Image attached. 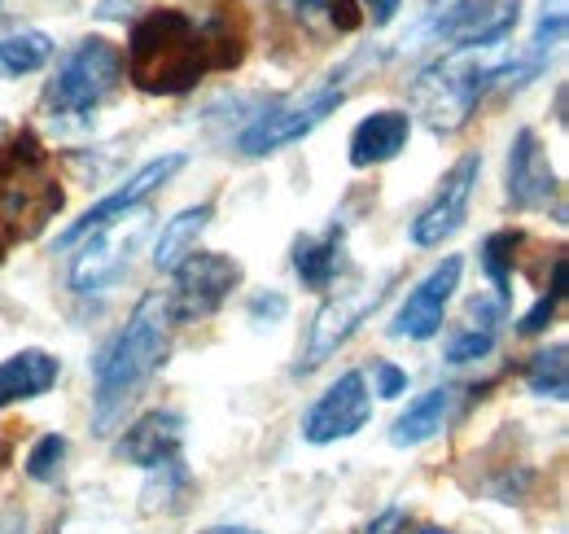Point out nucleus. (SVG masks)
<instances>
[{
    "label": "nucleus",
    "instance_id": "b1692460",
    "mask_svg": "<svg viewBox=\"0 0 569 534\" xmlns=\"http://www.w3.org/2000/svg\"><path fill=\"white\" fill-rule=\"evenodd\" d=\"M499 312H503V307L487 312V303L478 298V303H473V320H478V325H465L460 334L447 342V364H473V359H487V355L496 350V316Z\"/></svg>",
    "mask_w": 569,
    "mask_h": 534
},
{
    "label": "nucleus",
    "instance_id": "c9c22d12",
    "mask_svg": "<svg viewBox=\"0 0 569 534\" xmlns=\"http://www.w3.org/2000/svg\"><path fill=\"white\" fill-rule=\"evenodd\" d=\"M417 534H451V531H438V526H421Z\"/></svg>",
    "mask_w": 569,
    "mask_h": 534
},
{
    "label": "nucleus",
    "instance_id": "6e6552de",
    "mask_svg": "<svg viewBox=\"0 0 569 534\" xmlns=\"http://www.w3.org/2000/svg\"><path fill=\"white\" fill-rule=\"evenodd\" d=\"M347 101V92L338 83H325V88H311V92H298V97H284L277 106L259 110L241 132H237V154L241 158H268V154H281L289 145H298L302 136H311L329 115H338Z\"/></svg>",
    "mask_w": 569,
    "mask_h": 534
},
{
    "label": "nucleus",
    "instance_id": "ddd939ff",
    "mask_svg": "<svg viewBox=\"0 0 569 534\" xmlns=\"http://www.w3.org/2000/svg\"><path fill=\"white\" fill-rule=\"evenodd\" d=\"M460 276H465V259L460 255H447L442 264L429 267L426 276L408 289L403 307L395 312L390 337H399V342H429V337L442 334L447 307H451V298L460 289Z\"/></svg>",
    "mask_w": 569,
    "mask_h": 534
},
{
    "label": "nucleus",
    "instance_id": "aec40b11",
    "mask_svg": "<svg viewBox=\"0 0 569 534\" xmlns=\"http://www.w3.org/2000/svg\"><path fill=\"white\" fill-rule=\"evenodd\" d=\"M456 403H460L456 386H433L426 395H417V399L399 412V421L390 429V443L395 447H421V443H429L433 434L447 429V421L456 416Z\"/></svg>",
    "mask_w": 569,
    "mask_h": 534
},
{
    "label": "nucleus",
    "instance_id": "c756f323",
    "mask_svg": "<svg viewBox=\"0 0 569 534\" xmlns=\"http://www.w3.org/2000/svg\"><path fill=\"white\" fill-rule=\"evenodd\" d=\"M363 534H408V513L403 508H386L363 526Z\"/></svg>",
    "mask_w": 569,
    "mask_h": 534
},
{
    "label": "nucleus",
    "instance_id": "bb28decb",
    "mask_svg": "<svg viewBox=\"0 0 569 534\" xmlns=\"http://www.w3.org/2000/svg\"><path fill=\"white\" fill-rule=\"evenodd\" d=\"M62 461H67V438L62 434H44L27 452V477L31 482H53L62 473Z\"/></svg>",
    "mask_w": 569,
    "mask_h": 534
},
{
    "label": "nucleus",
    "instance_id": "1a4fd4ad",
    "mask_svg": "<svg viewBox=\"0 0 569 534\" xmlns=\"http://www.w3.org/2000/svg\"><path fill=\"white\" fill-rule=\"evenodd\" d=\"M241 285V264L232 255H214L198 250L171 271V289L162 294L171 325H193V320H211L214 312L232 298V289Z\"/></svg>",
    "mask_w": 569,
    "mask_h": 534
},
{
    "label": "nucleus",
    "instance_id": "2f4dec72",
    "mask_svg": "<svg viewBox=\"0 0 569 534\" xmlns=\"http://www.w3.org/2000/svg\"><path fill=\"white\" fill-rule=\"evenodd\" d=\"M359 4H363V18H372V27H390L403 0H359Z\"/></svg>",
    "mask_w": 569,
    "mask_h": 534
},
{
    "label": "nucleus",
    "instance_id": "c85d7f7f",
    "mask_svg": "<svg viewBox=\"0 0 569 534\" xmlns=\"http://www.w3.org/2000/svg\"><path fill=\"white\" fill-rule=\"evenodd\" d=\"M372 382H377L372 395H381V399H399V395H408V373H403L399 364H390V359H377V364H372Z\"/></svg>",
    "mask_w": 569,
    "mask_h": 534
},
{
    "label": "nucleus",
    "instance_id": "72a5a7b5",
    "mask_svg": "<svg viewBox=\"0 0 569 534\" xmlns=\"http://www.w3.org/2000/svg\"><path fill=\"white\" fill-rule=\"evenodd\" d=\"M0 534H22V517L18 513H0Z\"/></svg>",
    "mask_w": 569,
    "mask_h": 534
},
{
    "label": "nucleus",
    "instance_id": "cd10ccee",
    "mask_svg": "<svg viewBox=\"0 0 569 534\" xmlns=\"http://www.w3.org/2000/svg\"><path fill=\"white\" fill-rule=\"evenodd\" d=\"M284 312H289V298H284L281 289H259V294L246 303V316H250L254 329H277L284 320Z\"/></svg>",
    "mask_w": 569,
    "mask_h": 534
},
{
    "label": "nucleus",
    "instance_id": "a211bd4d",
    "mask_svg": "<svg viewBox=\"0 0 569 534\" xmlns=\"http://www.w3.org/2000/svg\"><path fill=\"white\" fill-rule=\"evenodd\" d=\"M293 271L307 289H333L347 271V228L333 219L325 233H307L293 241Z\"/></svg>",
    "mask_w": 569,
    "mask_h": 534
},
{
    "label": "nucleus",
    "instance_id": "dca6fc26",
    "mask_svg": "<svg viewBox=\"0 0 569 534\" xmlns=\"http://www.w3.org/2000/svg\"><path fill=\"white\" fill-rule=\"evenodd\" d=\"M180 447H184V416L180 412H162V407L137 416L114 443L119 461H128L137 468L171 465V461H180Z\"/></svg>",
    "mask_w": 569,
    "mask_h": 534
},
{
    "label": "nucleus",
    "instance_id": "f3484780",
    "mask_svg": "<svg viewBox=\"0 0 569 534\" xmlns=\"http://www.w3.org/2000/svg\"><path fill=\"white\" fill-rule=\"evenodd\" d=\"M412 136V115L408 110H372L368 119H359L351 132V167H381L390 158H399L408 149Z\"/></svg>",
    "mask_w": 569,
    "mask_h": 534
},
{
    "label": "nucleus",
    "instance_id": "e433bc0d",
    "mask_svg": "<svg viewBox=\"0 0 569 534\" xmlns=\"http://www.w3.org/2000/svg\"><path fill=\"white\" fill-rule=\"evenodd\" d=\"M429 4H438V0H429Z\"/></svg>",
    "mask_w": 569,
    "mask_h": 534
},
{
    "label": "nucleus",
    "instance_id": "f8f14e48",
    "mask_svg": "<svg viewBox=\"0 0 569 534\" xmlns=\"http://www.w3.org/2000/svg\"><path fill=\"white\" fill-rule=\"evenodd\" d=\"M184 154H162V158H153V162H144L141 171H132L114 194H106V198L97 201V206H88L79 219H74L71 228H62L58 233V246L67 250L74 241H83L88 233H97V228H106V224H114V219H123V215H132V210H141L144 201L153 198L162 185H171L180 171H184Z\"/></svg>",
    "mask_w": 569,
    "mask_h": 534
},
{
    "label": "nucleus",
    "instance_id": "f704fd0d",
    "mask_svg": "<svg viewBox=\"0 0 569 534\" xmlns=\"http://www.w3.org/2000/svg\"><path fill=\"white\" fill-rule=\"evenodd\" d=\"M202 534H263V531H250V526H211V531Z\"/></svg>",
    "mask_w": 569,
    "mask_h": 534
},
{
    "label": "nucleus",
    "instance_id": "39448f33",
    "mask_svg": "<svg viewBox=\"0 0 569 534\" xmlns=\"http://www.w3.org/2000/svg\"><path fill=\"white\" fill-rule=\"evenodd\" d=\"M123 83V49L106 36H83L49 79L44 106L53 119H83L101 110Z\"/></svg>",
    "mask_w": 569,
    "mask_h": 534
},
{
    "label": "nucleus",
    "instance_id": "5701e85b",
    "mask_svg": "<svg viewBox=\"0 0 569 534\" xmlns=\"http://www.w3.org/2000/svg\"><path fill=\"white\" fill-rule=\"evenodd\" d=\"M526 390L539 399L566 403L569 395V364H566V342H552L548 350H539L526 364Z\"/></svg>",
    "mask_w": 569,
    "mask_h": 534
},
{
    "label": "nucleus",
    "instance_id": "9d476101",
    "mask_svg": "<svg viewBox=\"0 0 569 534\" xmlns=\"http://www.w3.org/2000/svg\"><path fill=\"white\" fill-rule=\"evenodd\" d=\"M141 210H132V215H123V219H114V224H106V228L83 237L79 255L71 259L74 294H83V298L88 294H110L123 280V271L132 267V250H137V241L144 233Z\"/></svg>",
    "mask_w": 569,
    "mask_h": 534
},
{
    "label": "nucleus",
    "instance_id": "f03ea898",
    "mask_svg": "<svg viewBox=\"0 0 569 534\" xmlns=\"http://www.w3.org/2000/svg\"><path fill=\"white\" fill-rule=\"evenodd\" d=\"M171 355V316L162 294H144L128 325L106 342V350L92 364L97 382V421L110 425L128 412V403L144 390V382L167 364Z\"/></svg>",
    "mask_w": 569,
    "mask_h": 534
},
{
    "label": "nucleus",
    "instance_id": "473e14b6",
    "mask_svg": "<svg viewBox=\"0 0 569 534\" xmlns=\"http://www.w3.org/2000/svg\"><path fill=\"white\" fill-rule=\"evenodd\" d=\"M281 9H289L302 22H316L320 13H329V0H281Z\"/></svg>",
    "mask_w": 569,
    "mask_h": 534
},
{
    "label": "nucleus",
    "instance_id": "a878e982",
    "mask_svg": "<svg viewBox=\"0 0 569 534\" xmlns=\"http://www.w3.org/2000/svg\"><path fill=\"white\" fill-rule=\"evenodd\" d=\"M561 298H566V255H557L552 259V289L521 316V325H517V334L521 337H535L543 334L548 325H552V316H557V307H561Z\"/></svg>",
    "mask_w": 569,
    "mask_h": 534
},
{
    "label": "nucleus",
    "instance_id": "0eeeda50",
    "mask_svg": "<svg viewBox=\"0 0 569 534\" xmlns=\"http://www.w3.org/2000/svg\"><path fill=\"white\" fill-rule=\"evenodd\" d=\"M521 22V0H456L429 9V18L403 40V49H421L426 40L442 49H503Z\"/></svg>",
    "mask_w": 569,
    "mask_h": 534
},
{
    "label": "nucleus",
    "instance_id": "4468645a",
    "mask_svg": "<svg viewBox=\"0 0 569 534\" xmlns=\"http://www.w3.org/2000/svg\"><path fill=\"white\" fill-rule=\"evenodd\" d=\"M372 421V390L359 368H347L320 399L307 407L302 416V438L311 447H329L342 438H356L359 429Z\"/></svg>",
    "mask_w": 569,
    "mask_h": 534
},
{
    "label": "nucleus",
    "instance_id": "393cba45",
    "mask_svg": "<svg viewBox=\"0 0 569 534\" xmlns=\"http://www.w3.org/2000/svg\"><path fill=\"white\" fill-rule=\"evenodd\" d=\"M517 246H521L517 233H491V237L482 241L478 264H482L491 289H496V303H508V298H512V259H517Z\"/></svg>",
    "mask_w": 569,
    "mask_h": 534
},
{
    "label": "nucleus",
    "instance_id": "423d86ee",
    "mask_svg": "<svg viewBox=\"0 0 569 534\" xmlns=\"http://www.w3.org/2000/svg\"><path fill=\"white\" fill-rule=\"evenodd\" d=\"M399 280V271H381V276H363V280H351L342 285L338 294H329L311 325H307V337H302V350H298V373H311L320 368L325 359H333L351 337L363 329V320L390 298V285Z\"/></svg>",
    "mask_w": 569,
    "mask_h": 534
},
{
    "label": "nucleus",
    "instance_id": "20e7f679",
    "mask_svg": "<svg viewBox=\"0 0 569 534\" xmlns=\"http://www.w3.org/2000/svg\"><path fill=\"white\" fill-rule=\"evenodd\" d=\"M62 189L49 176L44 145L31 132L13 136V145L0 149V224L13 228V237H36L58 210Z\"/></svg>",
    "mask_w": 569,
    "mask_h": 534
},
{
    "label": "nucleus",
    "instance_id": "2eb2a0df",
    "mask_svg": "<svg viewBox=\"0 0 569 534\" xmlns=\"http://www.w3.org/2000/svg\"><path fill=\"white\" fill-rule=\"evenodd\" d=\"M561 185L552 171V158L535 128H521L508 145V201L512 210H548L557 201Z\"/></svg>",
    "mask_w": 569,
    "mask_h": 534
},
{
    "label": "nucleus",
    "instance_id": "7ed1b4c3",
    "mask_svg": "<svg viewBox=\"0 0 569 534\" xmlns=\"http://www.w3.org/2000/svg\"><path fill=\"white\" fill-rule=\"evenodd\" d=\"M503 62V49H442V58H433L408 88L412 110L433 136L460 132L478 101L496 88Z\"/></svg>",
    "mask_w": 569,
    "mask_h": 534
},
{
    "label": "nucleus",
    "instance_id": "f257e3e1",
    "mask_svg": "<svg viewBox=\"0 0 569 534\" xmlns=\"http://www.w3.org/2000/svg\"><path fill=\"white\" fill-rule=\"evenodd\" d=\"M241 36L228 18H193L189 9H149L128 36L123 75L149 97H180L202 83V75L241 62Z\"/></svg>",
    "mask_w": 569,
    "mask_h": 534
},
{
    "label": "nucleus",
    "instance_id": "7c9ffc66",
    "mask_svg": "<svg viewBox=\"0 0 569 534\" xmlns=\"http://www.w3.org/2000/svg\"><path fill=\"white\" fill-rule=\"evenodd\" d=\"M329 18H333V27H338V31H356L359 22H363L359 0H329Z\"/></svg>",
    "mask_w": 569,
    "mask_h": 534
},
{
    "label": "nucleus",
    "instance_id": "6ab92c4d",
    "mask_svg": "<svg viewBox=\"0 0 569 534\" xmlns=\"http://www.w3.org/2000/svg\"><path fill=\"white\" fill-rule=\"evenodd\" d=\"M58 377H62L58 355H49L40 346H27V350L0 359V407H13V403L49 395L58 386Z\"/></svg>",
    "mask_w": 569,
    "mask_h": 534
},
{
    "label": "nucleus",
    "instance_id": "9b49d317",
    "mask_svg": "<svg viewBox=\"0 0 569 534\" xmlns=\"http://www.w3.org/2000/svg\"><path fill=\"white\" fill-rule=\"evenodd\" d=\"M478 176H482V154H460L447 176L438 180V194L429 206L412 219V246L421 250H438L442 241H451L465 219H469V201L478 194Z\"/></svg>",
    "mask_w": 569,
    "mask_h": 534
},
{
    "label": "nucleus",
    "instance_id": "412c9836",
    "mask_svg": "<svg viewBox=\"0 0 569 534\" xmlns=\"http://www.w3.org/2000/svg\"><path fill=\"white\" fill-rule=\"evenodd\" d=\"M211 219H214V201H198V206H184L180 215H171L162 224L158 241H153V267L171 276L189 255H198V241L211 228Z\"/></svg>",
    "mask_w": 569,
    "mask_h": 534
},
{
    "label": "nucleus",
    "instance_id": "4be33fe9",
    "mask_svg": "<svg viewBox=\"0 0 569 534\" xmlns=\"http://www.w3.org/2000/svg\"><path fill=\"white\" fill-rule=\"evenodd\" d=\"M53 36L36 31V27H18L0 36V75H36L53 62Z\"/></svg>",
    "mask_w": 569,
    "mask_h": 534
}]
</instances>
